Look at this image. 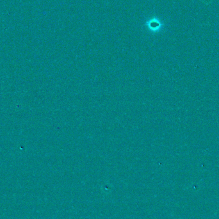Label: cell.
<instances>
[{"label":"cell","instance_id":"obj_1","mask_svg":"<svg viewBox=\"0 0 219 219\" xmlns=\"http://www.w3.org/2000/svg\"><path fill=\"white\" fill-rule=\"evenodd\" d=\"M147 26L150 31L157 32L161 28L162 24L161 22L157 17H153L147 22Z\"/></svg>","mask_w":219,"mask_h":219}]
</instances>
